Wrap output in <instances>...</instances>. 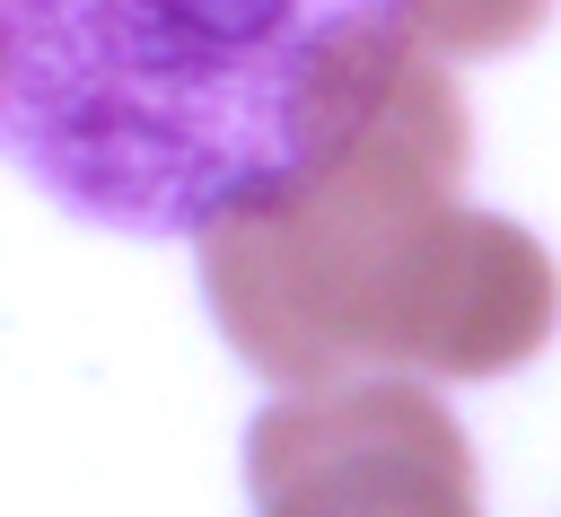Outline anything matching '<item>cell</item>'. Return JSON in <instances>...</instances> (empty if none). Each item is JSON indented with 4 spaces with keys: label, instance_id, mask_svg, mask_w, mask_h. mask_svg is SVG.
Returning a JSON list of instances; mask_svg holds the SVG:
<instances>
[{
    "label": "cell",
    "instance_id": "1",
    "mask_svg": "<svg viewBox=\"0 0 561 517\" xmlns=\"http://www.w3.org/2000/svg\"><path fill=\"white\" fill-rule=\"evenodd\" d=\"M412 53L394 0H0V158L123 237H202Z\"/></svg>",
    "mask_w": 561,
    "mask_h": 517
},
{
    "label": "cell",
    "instance_id": "2",
    "mask_svg": "<svg viewBox=\"0 0 561 517\" xmlns=\"http://www.w3.org/2000/svg\"><path fill=\"white\" fill-rule=\"evenodd\" d=\"M465 88L430 44H412L316 158L254 184L193 237L228 351L272 386H333L368 368L412 377L421 289L465 202Z\"/></svg>",
    "mask_w": 561,
    "mask_h": 517
},
{
    "label": "cell",
    "instance_id": "3",
    "mask_svg": "<svg viewBox=\"0 0 561 517\" xmlns=\"http://www.w3.org/2000/svg\"><path fill=\"white\" fill-rule=\"evenodd\" d=\"M245 491L254 517H482L473 438L403 368L289 386L254 412Z\"/></svg>",
    "mask_w": 561,
    "mask_h": 517
},
{
    "label": "cell",
    "instance_id": "4",
    "mask_svg": "<svg viewBox=\"0 0 561 517\" xmlns=\"http://www.w3.org/2000/svg\"><path fill=\"white\" fill-rule=\"evenodd\" d=\"M394 18L438 61H491V53L535 44L543 18H552V0H394Z\"/></svg>",
    "mask_w": 561,
    "mask_h": 517
}]
</instances>
